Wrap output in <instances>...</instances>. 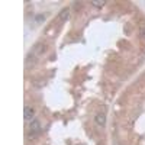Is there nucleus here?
<instances>
[{"label": "nucleus", "mask_w": 145, "mask_h": 145, "mask_svg": "<svg viewBox=\"0 0 145 145\" xmlns=\"http://www.w3.org/2000/svg\"><path fill=\"white\" fill-rule=\"evenodd\" d=\"M68 16H70V10H68V9H62V10L60 12V15H58L60 22H65L68 19Z\"/></svg>", "instance_id": "obj_4"}, {"label": "nucleus", "mask_w": 145, "mask_h": 145, "mask_svg": "<svg viewBox=\"0 0 145 145\" xmlns=\"http://www.w3.org/2000/svg\"><path fill=\"white\" fill-rule=\"evenodd\" d=\"M23 116H25V121H32V119H34V116H35L34 107H31V106H25Z\"/></svg>", "instance_id": "obj_2"}, {"label": "nucleus", "mask_w": 145, "mask_h": 145, "mask_svg": "<svg viewBox=\"0 0 145 145\" xmlns=\"http://www.w3.org/2000/svg\"><path fill=\"white\" fill-rule=\"evenodd\" d=\"M94 121H96V123H97V125L104 126V125H106V115H104V113H102V112H99V113L96 115Z\"/></svg>", "instance_id": "obj_3"}, {"label": "nucleus", "mask_w": 145, "mask_h": 145, "mask_svg": "<svg viewBox=\"0 0 145 145\" xmlns=\"http://www.w3.org/2000/svg\"><path fill=\"white\" fill-rule=\"evenodd\" d=\"M29 128H31V132H38V131H39V128H41V123H39V121L34 119Z\"/></svg>", "instance_id": "obj_5"}, {"label": "nucleus", "mask_w": 145, "mask_h": 145, "mask_svg": "<svg viewBox=\"0 0 145 145\" xmlns=\"http://www.w3.org/2000/svg\"><path fill=\"white\" fill-rule=\"evenodd\" d=\"M141 36L145 39V26H142V28H141Z\"/></svg>", "instance_id": "obj_7"}, {"label": "nucleus", "mask_w": 145, "mask_h": 145, "mask_svg": "<svg viewBox=\"0 0 145 145\" xmlns=\"http://www.w3.org/2000/svg\"><path fill=\"white\" fill-rule=\"evenodd\" d=\"M91 4H93V6H96V7H102V6H104V4H106V1H104V0H93V1H91Z\"/></svg>", "instance_id": "obj_6"}, {"label": "nucleus", "mask_w": 145, "mask_h": 145, "mask_svg": "<svg viewBox=\"0 0 145 145\" xmlns=\"http://www.w3.org/2000/svg\"><path fill=\"white\" fill-rule=\"evenodd\" d=\"M44 49H45V45L44 44H36L34 48L31 49V52H29V55H28V57H31V58H35V60H36V57L41 55V54L44 52Z\"/></svg>", "instance_id": "obj_1"}]
</instances>
